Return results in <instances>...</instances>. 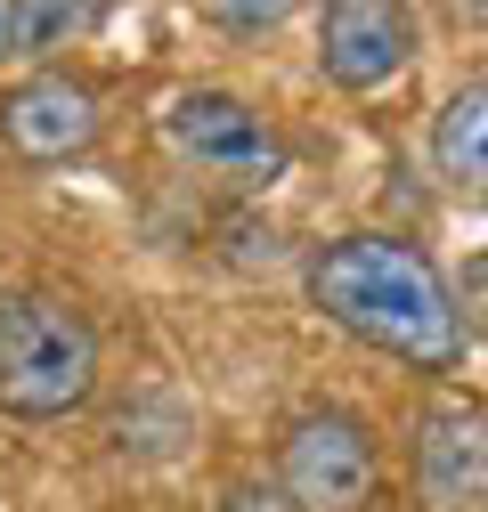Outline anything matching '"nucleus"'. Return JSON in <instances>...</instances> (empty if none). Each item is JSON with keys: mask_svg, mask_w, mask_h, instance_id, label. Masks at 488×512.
<instances>
[{"mask_svg": "<svg viewBox=\"0 0 488 512\" xmlns=\"http://www.w3.org/2000/svg\"><path fill=\"white\" fill-rule=\"evenodd\" d=\"M277 488L293 496V512H366V496H375V431L342 407L293 415V431L277 447Z\"/></svg>", "mask_w": 488, "mask_h": 512, "instance_id": "3", "label": "nucleus"}, {"mask_svg": "<svg viewBox=\"0 0 488 512\" xmlns=\"http://www.w3.org/2000/svg\"><path fill=\"white\" fill-rule=\"evenodd\" d=\"M456 309H464V334H488V252L456 269Z\"/></svg>", "mask_w": 488, "mask_h": 512, "instance_id": "10", "label": "nucleus"}, {"mask_svg": "<svg viewBox=\"0 0 488 512\" xmlns=\"http://www.w3.org/2000/svg\"><path fill=\"white\" fill-rule=\"evenodd\" d=\"M163 139H171V155H188V163H204V171H220L236 187L285 179V139L228 90H179L163 106Z\"/></svg>", "mask_w": 488, "mask_h": 512, "instance_id": "4", "label": "nucleus"}, {"mask_svg": "<svg viewBox=\"0 0 488 512\" xmlns=\"http://www.w3.org/2000/svg\"><path fill=\"white\" fill-rule=\"evenodd\" d=\"M212 512H293V496L285 488H269V480H236V488H220V504Z\"/></svg>", "mask_w": 488, "mask_h": 512, "instance_id": "11", "label": "nucleus"}, {"mask_svg": "<svg viewBox=\"0 0 488 512\" xmlns=\"http://www.w3.org/2000/svg\"><path fill=\"white\" fill-rule=\"evenodd\" d=\"M106 0H17V57H57L98 25Z\"/></svg>", "mask_w": 488, "mask_h": 512, "instance_id": "9", "label": "nucleus"}, {"mask_svg": "<svg viewBox=\"0 0 488 512\" xmlns=\"http://www.w3.org/2000/svg\"><path fill=\"white\" fill-rule=\"evenodd\" d=\"M301 293L310 309H326V326H342L350 342L383 350L415 374H448L472 334H464V309H456V285L432 269V252L407 244V236H383V228H358V236H334L301 261Z\"/></svg>", "mask_w": 488, "mask_h": 512, "instance_id": "1", "label": "nucleus"}, {"mask_svg": "<svg viewBox=\"0 0 488 512\" xmlns=\"http://www.w3.org/2000/svg\"><path fill=\"white\" fill-rule=\"evenodd\" d=\"M432 163H440L456 187L488 196V82H472V90H456V98L440 106V122H432Z\"/></svg>", "mask_w": 488, "mask_h": 512, "instance_id": "8", "label": "nucleus"}, {"mask_svg": "<svg viewBox=\"0 0 488 512\" xmlns=\"http://www.w3.org/2000/svg\"><path fill=\"white\" fill-rule=\"evenodd\" d=\"M0 139H9L25 163H66L98 139V98L74 82V74H33L9 90L0 106Z\"/></svg>", "mask_w": 488, "mask_h": 512, "instance_id": "7", "label": "nucleus"}, {"mask_svg": "<svg viewBox=\"0 0 488 512\" xmlns=\"http://www.w3.org/2000/svg\"><path fill=\"white\" fill-rule=\"evenodd\" d=\"M440 9H448L456 25H488V0H440Z\"/></svg>", "mask_w": 488, "mask_h": 512, "instance_id": "14", "label": "nucleus"}, {"mask_svg": "<svg viewBox=\"0 0 488 512\" xmlns=\"http://www.w3.org/2000/svg\"><path fill=\"white\" fill-rule=\"evenodd\" d=\"M415 57V9L407 0H326L318 9V66L334 90H383Z\"/></svg>", "mask_w": 488, "mask_h": 512, "instance_id": "5", "label": "nucleus"}, {"mask_svg": "<svg viewBox=\"0 0 488 512\" xmlns=\"http://www.w3.org/2000/svg\"><path fill=\"white\" fill-rule=\"evenodd\" d=\"M220 9H228V25H244V33H253V25H277L293 0H220Z\"/></svg>", "mask_w": 488, "mask_h": 512, "instance_id": "12", "label": "nucleus"}, {"mask_svg": "<svg viewBox=\"0 0 488 512\" xmlns=\"http://www.w3.org/2000/svg\"><path fill=\"white\" fill-rule=\"evenodd\" d=\"M415 504L423 512H488V415L432 399L415 423Z\"/></svg>", "mask_w": 488, "mask_h": 512, "instance_id": "6", "label": "nucleus"}, {"mask_svg": "<svg viewBox=\"0 0 488 512\" xmlns=\"http://www.w3.org/2000/svg\"><path fill=\"white\" fill-rule=\"evenodd\" d=\"M98 399V334L57 293H0V415L57 423Z\"/></svg>", "mask_w": 488, "mask_h": 512, "instance_id": "2", "label": "nucleus"}, {"mask_svg": "<svg viewBox=\"0 0 488 512\" xmlns=\"http://www.w3.org/2000/svg\"><path fill=\"white\" fill-rule=\"evenodd\" d=\"M17 57V0H0V66Z\"/></svg>", "mask_w": 488, "mask_h": 512, "instance_id": "13", "label": "nucleus"}]
</instances>
